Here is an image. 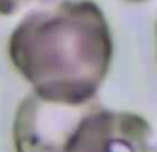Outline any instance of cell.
Segmentation results:
<instances>
[{
	"label": "cell",
	"mask_w": 157,
	"mask_h": 152,
	"mask_svg": "<svg viewBox=\"0 0 157 152\" xmlns=\"http://www.w3.org/2000/svg\"><path fill=\"white\" fill-rule=\"evenodd\" d=\"M8 56L33 95L82 106L98 100L113 61V35L93 0H48L17 22Z\"/></svg>",
	"instance_id": "1"
},
{
	"label": "cell",
	"mask_w": 157,
	"mask_h": 152,
	"mask_svg": "<svg viewBox=\"0 0 157 152\" xmlns=\"http://www.w3.org/2000/svg\"><path fill=\"white\" fill-rule=\"evenodd\" d=\"M63 152H157L151 124L135 111L91 104L70 130Z\"/></svg>",
	"instance_id": "2"
},
{
	"label": "cell",
	"mask_w": 157,
	"mask_h": 152,
	"mask_svg": "<svg viewBox=\"0 0 157 152\" xmlns=\"http://www.w3.org/2000/svg\"><path fill=\"white\" fill-rule=\"evenodd\" d=\"M96 100L70 106L39 98L32 91L21 100L13 119L15 152H63L80 115Z\"/></svg>",
	"instance_id": "3"
},
{
	"label": "cell",
	"mask_w": 157,
	"mask_h": 152,
	"mask_svg": "<svg viewBox=\"0 0 157 152\" xmlns=\"http://www.w3.org/2000/svg\"><path fill=\"white\" fill-rule=\"evenodd\" d=\"M33 2H37V0H0V15L2 17L15 15L17 11H22Z\"/></svg>",
	"instance_id": "4"
},
{
	"label": "cell",
	"mask_w": 157,
	"mask_h": 152,
	"mask_svg": "<svg viewBox=\"0 0 157 152\" xmlns=\"http://www.w3.org/2000/svg\"><path fill=\"white\" fill-rule=\"evenodd\" d=\"M124 2H129V4H144V2H150V0H124Z\"/></svg>",
	"instance_id": "5"
},
{
	"label": "cell",
	"mask_w": 157,
	"mask_h": 152,
	"mask_svg": "<svg viewBox=\"0 0 157 152\" xmlns=\"http://www.w3.org/2000/svg\"><path fill=\"white\" fill-rule=\"evenodd\" d=\"M155 59H157V24H155Z\"/></svg>",
	"instance_id": "6"
}]
</instances>
